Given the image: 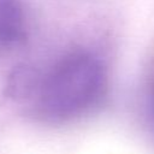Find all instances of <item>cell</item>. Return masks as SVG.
<instances>
[{
    "label": "cell",
    "mask_w": 154,
    "mask_h": 154,
    "mask_svg": "<svg viewBox=\"0 0 154 154\" xmlns=\"http://www.w3.org/2000/svg\"><path fill=\"white\" fill-rule=\"evenodd\" d=\"M146 122L150 134L154 136V76L150 78V83L146 94V105H144Z\"/></svg>",
    "instance_id": "3957f363"
},
{
    "label": "cell",
    "mask_w": 154,
    "mask_h": 154,
    "mask_svg": "<svg viewBox=\"0 0 154 154\" xmlns=\"http://www.w3.org/2000/svg\"><path fill=\"white\" fill-rule=\"evenodd\" d=\"M106 89L107 72L101 58L87 48H73L24 87L23 99L34 117L65 123L91 112L102 101Z\"/></svg>",
    "instance_id": "6da1fadb"
},
{
    "label": "cell",
    "mask_w": 154,
    "mask_h": 154,
    "mask_svg": "<svg viewBox=\"0 0 154 154\" xmlns=\"http://www.w3.org/2000/svg\"><path fill=\"white\" fill-rule=\"evenodd\" d=\"M29 20L22 0H0V54L25 45Z\"/></svg>",
    "instance_id": "7a4b0ae2"
}]
</instances>
